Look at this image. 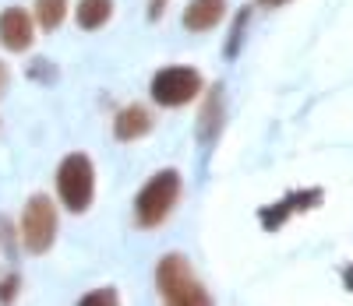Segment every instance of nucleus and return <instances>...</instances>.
I'll return each instance as SVG.
<instances>
[{"label": "nucleus", "mask_w": 353, "mask_h": 306, "mask_svg": "<svg viewBox=\"0 0 353 306\" xmlns=\"http://www.w3.org/2000/svg\"><path fill=\"white\" fill-rule=\"evenodd\" d=\"M223 127V85H216L209 91V99L201 106V120H198V138L201 141H212Z\"/></svg>", "instance_id": "1a4fd4ad"}, {"label": "nucleus", "mask_w": 353, "mask_h": 306, "mask_svg": "<svg viewBox=\"0 0 353 306\" xmlns=\"http://www.w3.org/2000/svg\"><path fill=\"white\" fill-rule=\"evenodd\" d=\"M293 211H297V208H293L290 197L279 201V204H272V208H261V226H265V229H279V226L293 215Z\"/></svg>", "instance_id": "f8f14e48"}, {"label": "nucleus", "mask_w": 353, "mask_h": 306, "mask_svg": "<svg viewBox=\"0 0 353 306\" xmlns=\"http://www.w3.org/2000/svg\"><path fill=\"white\" fill-rule=\"evenodd\" d=\"M226 18V0H191L184 8V28L188 32H209Z\"/></svg>", "instance_id": "0eeeda50"}, {"label": "nucleus", "mask_w": 353, "mask_h": 306, "mask_svg": "<svg viewBox=\"0 0 353 306\" xmlns=\"http://www.w3.org/2000/svg\"><path fill=\"white\" fill-rule=\"evenodd\" d=\"M57 194H61L64 208L81 215L88 211L96 197V169H92V159L81 155V151H71L64 155V162L57 166Z\"/></svg>", "instance_id": "7ed1b4c3"}, {"label": "nucleus", "mask_w": 353, "mask_h": 306, "mask_svg": "<svg viewBox=\"0 0 353 306\" xmlns=\"http://www.w3.org/2000/svg\"><path fill=\"white\" fill-rule=\"evenodd\" d=\"M64 18H68V0H36V25L43 32L61 28Z\"/></svg>", "instance_id": "9b49d317"}, {"label": "nucleus", "mask_w": 353, "mask_h": 306, "mask_svg": "<svg viewBox=\"0 0 353 306\" xmlns=\"http://www.w3.org/2000/svg\"><path fill=\"white\" fill-rule=\"evenodd\" d=\"M152 131V113L145 106H124L113 116V134L117 141H138Z\"/></svg>", "instance_id": "6e6552de"}, {"label": "nucleus", "mask_w": 353, "mask_h": 306, "mask_svg": "<svg viewBox=\"0 0 353 306\" xmlns=\"http://www.w3.org/2000/svg\"><path fill=\"white\" fill-rule=\"evenodd\" d=\"M198 91H201V74L194 67H163L152 78V99L166 109L188 106Z\"/></svg>", "instance_id": "39448f33"}, {"label": "nucleus", "mask_w": 353, "mask_h": 306, "mask_svg": "<svg viewBox=\"0 0 353 306\" xmlns=\"http://www.w3.org/2000/svg\"><path fill=\"white\" fill-rule=\"evenodd\" d=\"M18 296V274L8 271V274H0V303H8Z\"/></svg>", "instance_id": "2eb2a0df"}, {"label": "nucleus", "mask_w": 353, "mask_h": 306, "mask_svg": "<svg viewBox=\"0 0 353 306\" xmlns=\"http://www.w3.org/2000/svg\"><path fill=\"white\" fill-rule=\"evenodd\" d=\"M110 14H113V0H81L78 11H74V18H78V25L85 28V32L103 28L110 21Z\"/></svg>", "instance_id": "9d476101"}, {"label": "nucleus", "mask_w": 353, "mask_h": 306, "mask_svg": "<svg viewBox=\"0 0 353 306\" xmlns=\"http://www.w3.org/2000/svg\"><path fill=\"white\" fill-rule=\"evenodd\" d=\"M57 239V208L46 194L28 197L21 211V243L28 254H46Z\"/></svg>", "instance_id": "20e7f679"}, {"label": "nucleus", "mask_w": 353, "mask_h": 306, "mask_svg": "<svg viewBox=\"0 0 353 306\" xmlns=\"http://www.w3.org/2000/svg\"><path fill=\"white\" fill-rule=\"evenodd\" d=\"M36 39V18L25 8H8L0 14V46L11 53H25Z\"/></svg>", "instance_id": "423d86ee"}, {"label": "nucleus", "mask_w": 353, "mask_h": 306, "mask_svg": "<svg viewBox=\"0 0 353 306\" xmlns=\"http://www.w3.org/2000/svg\"><path fill=\"white\" fill-rule=\"evenodd\" d=\"M343 285H346V289H350V292H353V264H350V267H346V271H343Z\"/></svg>", "instance_id": "a211bd4d"}, {"label": "nucleus", "mask_w": 353, "mask_h": 306, "mask_svg": "<svg viewBox=\"0 0 353 306\" xmlns=\"http://www.w3.org/2000/svg\"><path fill=\"white\" fill-rule=\"evenodd\" d=\"M261 4H286V0H261Z\"/></svg>", "instance_id": "aec40b11"}, {"label": "nucleus", "mask_w": 353, "mask_h": 306, "mask_svg": "<svg viewBox=\"0 0 353 306\" xmlns=\"http://www.w3.org/2000/svg\"><path fill=\"white\" fill-rule=\"evenodd\" d=\"M0 243H4V250H8V254L14 250V226H11L4 215H0Z\"/></svg>", "instance_id": "dca6fc26"}, {"label": "nucleus", "mask_w": 353, "mask_h": 306, "mask_svg": "<svg viewBox=\"0 0 353 306\" xmlns=\"http://www.w3.org/2000/svg\"><path fill=\"white\" fill-rule=\"evenodd\" d=\"M163 11H166V0H149V18H152V21H159Z\"/></svg>", "instance_id": "f3484780"}, {"label": "nucleus", "mask_w": 353, "mask_h": 306, "mask_svg": "<svg viewBox=\"0 0 353 306\" xmlns=\"http://www.w3.org/2000/svg\"><path fill=\"white\" fill-rule=\"evenodd\" d=\"M248 18H251V11H241L237 18H233V32H230V43H226V56H237L241 39H244V28H248Z\"/></svg>", "instance_id": "ddd939ff"}, {"label": "nucleus", "mask_w": 353, "mask_h": 306, "mask_svg": "<svg viewBox=\"0 0 353 306\" xmlns=\"http://www.w3.org/2000/svg\"><path fill=\"white\" fill-rule=\"evenodd\" d=\"M156 285L159 296L173 306H209L212 296L205 292V285L198 282V274L191 271L184 254H166L156 264Z\"/></svg>", "instance_id": "f257e3e1"}, {"label": "nucleus", "mask_w": 353, "mask_h": 306, "mask_svg": "<svg viewBox=\"0 0 353 306\" xmlns=\"http://www.w3.org/2000/svg\"><path fill=\"white\" fill-rule=\"evenodd\" d=\"M181 173L176 169H159L134 197V219L141 229H156L170 219V211L181 201Z\"/></svg>", "instance_id": "f03ea898"}, {"label": "nucleus", "mask_w": 353, "mask_h": 306, "mask_svg": "<svg viewBox=\"0 0 353 306\" xmlns=\"http://www.w3.org/2000/svg\"><path fill=\"white\" fill-rule=\"evenodd\" d=\"M4 88H8V67L0 64V96H4Z\"/></svg>", "instance_id": "6ab92c4d"}, {"label": "nucleus", "mask_w": 353, "mask_h": 306, "mask_svg": "<svg viewBox=\"0 0 353 306\" xmlns=\"http://www.w3.org/2000/svg\"><path fill=\"white\" fill-rule=\"evenodd\" d=\"M117 299H121V296H117V289H96V292H85V296H81L85 306H96V303H99V306H113Z\"/></svg>", "instance_id": "4468645a"}]
</instances>
